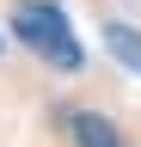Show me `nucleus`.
I'll return each mask as SVG.
<instances>
[{"instance_id": "1", "label": "nucleus", "mask_w": 141, "mask_h": 147, "mask_svg": "<svg viewBox=\"0 0 141 147\" xmlns=\"http://www.w3.org/2000/svg\"><path fill=\"white\" fill-rule=\"evenodd\" d=\"M6 31L19 37L37 61L61 67V74H80L86 67V49H80V37H74V25H67V12L55 6V0H19L12 18H6Z\"/></svg>"}, {"instance_id": "2", "label": "nucleus", "mask_w": 141, "mask_h": 147, "mask_svg": "<svg viewBox=\"0 0 141 147\" xmlns=\"http://www.w3.org/2000/svg\"><path fill=\"white\" fill-rule=\"evenodd\" d=\"M67 135H74V147H129L123 129L98 110H67Z\"/></svg>"}, {"instance_id": "3", "label": "nucleus", "mask_w": 141, "mask_h": 147, "mask_svg": "<svg viewBox=\"0 0 141 147\" xmlns=\"http://www.w3.org/2000/svg\"><path fill=\"white\" fill-rule=\"evenodd\" d=\"M104 49H111V61H123L141 80V31L135 25H104Z\"/></svg>"}, {"instance_id": "4", "label": "nucleus", "mask_w": 141, "mask_h": 147, "mask_svg": "<svg viewBox=\"0 0 141 147\" xmlns=\"http://www.w3.org/2000/svg\"><path fill=\"white\" fill-rule=\"evenodd\" d=\"M0 43H6V37H0Z\"/></svg>"}]
</instances>
